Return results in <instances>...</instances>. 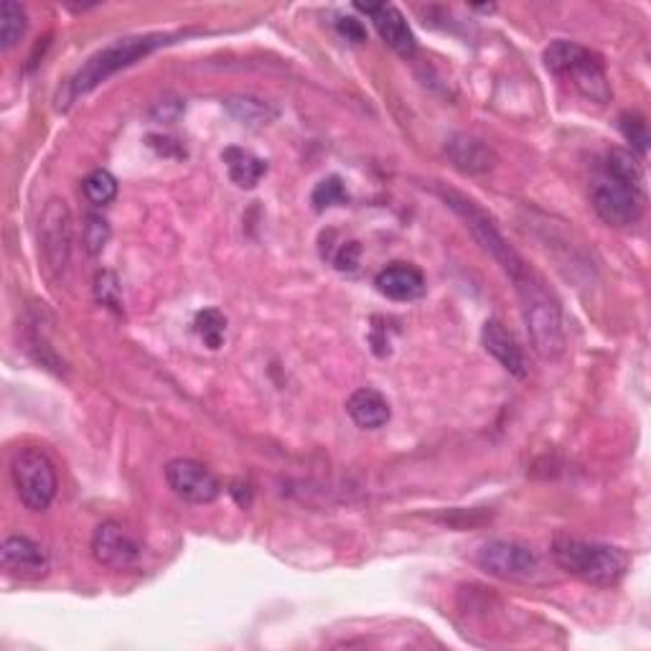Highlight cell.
Wrapping results in <instances>:
<instances>
[{"label": "cell", "mask_w": 651, "mask_h": 651, "mask_svg": "<svg viewBox=\"0 0 651 651\" xmlns=\"http://www.w3.org/2000/svg\"><path fill=\"white\" fill-rule=\"evenodd\" d=\"M443 199H446V204L450 206V209H454L458 217L465 221V227H469L473 237L481 242V247H484L486 253L501 265V270L512 278L522 306H527V303L542 298V295L550 293L547 291L545 280L539 278L537 272L529 268L527 260H524V257L516 253L512 244L501 237L497 225L488 219L486 212L478 209L476 202H471V199L458 194V191H443Z\"/></svg>", "instance_id": "6da1fadb"}, {"label": "cell", "mask_w": 651, "mask_h": 651, "mask_svg": "<svg viewBox=\"0 0 651 651\" xmlns=\"http://www.w3.org/2000/svg\"><path fill=\"white\" fill-rule=\"evenodd\" d=\"M550 552L560 570L596 588L618 586L628 573V554L613 545L588 542L578 537H554Z\"/></svg>", "instance_id": "7a4b0ae2"}, {"label": "cell", "mask_w": 651, "mask_h": 651, "mask_svg": "<svg viewBox=\"0 0 651 651\" xmlns=\"http://www.w3.org/2000/svg\"><path fill=\"white\" fill-rule=\"evenodd\" d=\"M171 41V36L166 34H140V36H125V39H117L107 47H102L100 51L87 59L81 64V69L74 74L72 79V98H81V94H90L94 87H100L102 81L113 77L125 66L140 62V59L153 54L155 49L166 47Z\"/></svg>", "instance_id": "3957f363"}, {"label": "cell", "mask_w": 651, "mask_h": 651, "mask_svg": "<svg viewBox=\"0 0 651 651\" xmlns=\"http://www.w3.org/2000/svg\"><path fill=\"white\" fill-rule=\"evenodd\" d=\"M542 59L547 72H552L560 79L573 81L575 90L586 100L598 102V105H605L611 100V85L609 77H605V66L601 56L593 54L590 49L580 47L575 41L560 39L545 49Z\"/></svg>", "instance_id": "277c9868"}, {"label": "cell", "mask_w": 651, "mask_h": 651, "mask_svg": "<svg viewBox=\"0 0 651 651\" xmlns=\"http://www.w3.org/2000/svg\"><path fill=\"white\" fill-rule=\"evenodd\" d=\"M13 486L21 505L31 512H47L56 497V469L39 448H21L11 463Z\"/></svg>", "instance_id": "5b68a950"}, {"label": "cell", "mask_w": 651, "mask_h": 651, "mask_svg": "<svg viewBox=\"0 0 651 651\" xmlns=\"http://www.w3.org/2000/svg\"><path fill=\"white\" fill-rule=\"evenodd\" d=\"M478 567L492 578L527 583L539 573V558L527 545L514 539H492L476 554Z\"/></svg>", "instance_id": "8992f818"}, {"label": "cell", "mask_w": 651, "mask_h": 651, "mask_svg": "<svg viewBox=\"0 0 651 651\" xmlns=\"http://www.w3.org/2000/svg\"><path fill=\"white\" fill-rule=\"evenodd\" d=\"M166 481L176 497L189 505H212L221 494V484L204 463L191 458H176L166 465Z\"/></svg>", "instance_id": "52a82bcc"}, {"label": "cell", "mask_w": 651, "mask_h": 651, "mask_svg": "<svg viewBox=\"0 0 651 651\" xmlns=\"http://www.w3.org/2000/svg\"><path fill=\"white\" fill-rule=\"evenodd\" d=\"M593 209L605 225L631 227L643 214L641 189L624 187L618 181H598L593 189Z\"/></svg>", "instance_id": "ba28073f"}, {"label": "cell", "mask_w": 651, "mask_h": 651, "mask_svg": "<svg viewBox=\"0 0 651 651\" xmlns=\"http://www.w3.org/2000/svg\"><path fill=\"white\" fill-rule=\"evenodd\" d=\"M39 242L43 260L49 263V268L54 272H62L69 265L72 255V214L59 199L49 202L41 214Z\"/></svg>", "instance_id": "9c48e42d"}, {"label": "cell", "mask_w": 651, "mask_h": 651, "mask_svg": "<svg viewBox=\"0 0 651 651\" xmlns=\"http://www.w3.org/2000/svg\"><path fill=\"white\" fill-rule=\"evenodd\" d=\"M0 565L13 580L34 583L47 578L51 560L39 542L28 537H9L0 547Z\"/></svg>", "instance_id": "30bf717a"}, {"label": "cell", "mask_w": 651, "mask_h": 651, "mask_svg": "<svg viewBox=\"0 0 651 651\" xmlns=\"http://www.w3.org/2000/svg\"><path fill=\"white\" fill-rule=\"evenodd\" d=\"M92 554L102 567L128 570L140 558L138 539L115 522H105L92 535Z\"/></svg>", "instance_id": "8fae6325"}, {"label": "cell", "mask_w": 651, "mask_h": 651, "mask_svg": "<svg viewBox=\"0 0 651 651\" xmlns=\"http://www.w3.org/2000/svg\"><path fill=\"white\" fill-rule=\"evenodd\" d=\"M481 342H484V349L492 354V357L497 359L509 374H514L516 380H524V376L529 374L524 349L514 339L512 331H509L507 326L499 321V318H488V321L484 323Z\"/></svg>", "instance_id": "7c38bea8"}, {"label": "cell", "mask_w": 651, "mask_h": 651, "mask_svg": "<svg viewBox=\"0 0 651 651\" xmlns=\"http://www.w3.org/2000/svg\"><path fill=\"white\" fill-rule=\"evenodd\" d=\"M357 9L365 11L367 16L372 18L376 34L382 36V41L387 43L390 49H395L397 54L405 59L416 54V49H418L416 36H412L405 16L395 9V5L376 3V5H357Z\"/></svg>", "instance_id": "4fadbf2b"}, {"label": "cell", "mask_w": 651, "mask_h": 651, "mask_svg": "<svg viewBox=\"0 0 651 651\" xmlns=\"http://www.w3.org/2000/svg\"><path fill=\"white\" fill-rule=\"evenodd\" d=\"M374 285L384 298L399 301V303L418 301L420 295L425 293L423 272L405 263H395L390 265V268H384L380 276L374 278Z\"/></svg>", "instance_id": "5bb4252c"}, {"label": "cell", "mask_w": 651, "mask_h": 651, "mask_svg": "<svg viewBox=\"0 0 651 651\" xmlns=\"http://www.w3.org/2000/svg\"><path fill=\"white\" fill-rule=\"evenodd\" d=\"M446 153L454 161V166L465 174H486L497 166V155H494L492 148L484 140H476L471 136L450 138Z\"/></svg>", "instance_id": "9a60e30c"}, {"label": "cell", "mask_w": 651, "mask_h": 651, "mask_svg": "<svg viewBox=\"0 0 651 651\" xmlns=\"http://www.w3.org/2000/svg\"><path fill=\"white\" fill-rule=\"evenodd\" d=\"M346 412L349 418L365 431H376V427L390 423V403L384 399L380 392L372 387H361L352 392V397L346 399Z\"/></svg>", "instance_id": "2e32d148"}, {"label": "cell", "mask_w": 651, "mask_h": 651, "mask_svg": "<svg viewBox=\"0 0 651 651\" xmlns=\"http://www.w3.org/2000/svg\"><path fill=\"white\" fill-rule=\"evenodd\" d=\"M221 158L227 163L229 179L240 189H255L263 181V176L268 174V163L250 151H242V148H227Z\"/></svg>", "instance_id": "e0dca14e"}, {"label": "cell", "mask_w": 651, "mask_h": 651, "mask_svg": "<svg viewBox=\"0 0 651 651\" xmlns=\"http://www.w3.org/2000/svg\"><path fill=\"white\" fill-rule=\"evenodd\" d=\"M28 28V18L24 5L13 3V0H5L3 3V13H0V47L3 51H11L16 43L24 39Z\"/></svg>", "instance_id": "ac0fdd59"}, {"label": "cell", "mask_w": 651, "mask_h": 651, "mask_svg": "<svg viewBox=\"0 0 651 651\" xmlns=\"http://www.w3.org/2000/svg\"><path fill=\"white\" fill-rule=\"evenodd\" d=\"M609 174H611L613 181L624 183V187L641 189V181H643L641 163L636 161L628 151H621V148L611 151V155H609Z\"/></svg>", "instance_id": "d6986e66"}, {"label": "cell", "mask_w": 651, "mask_h": 651, "mask_svg": "<svg viewBox=\"0 0 651 651\" xmlns=\"http://www.w3.org/2000/svg\"><path fill=\"white\" fill-rule=\"evenodd\" d=\"M196 334L209 349H219L225 344L227 336V316L217 308H206L202 314H196Z\"/></svg>", "instance_id": "ffe728a7"}, {"label": "cell", "mask_w": 651, "mask_h": 651, "mask_svg": "<svg viewBox=\"0 0 651 651\" xmlns=\"http://www.w3.org/2000/svg\"><path fill=\"white\" fill-rule=\"evenodd\" d=\"M81 189H85V196L90 199L94 206H105L117 196L115 176L105 171V168H100V171H92L90 176H87L85 183H81Z\"/></svg>", "instance_id": "44dd1931"}, {"label": "cell", "mask_w": 651, "mask_h": 651, "mask_svg": "<svg viewBox=\"0 0 651 651\" xmlns=\"http://www.w3.org/2000/svg\"><path fill=\"white\" fill-rule=\"evenodd\" d=\"M310 202L318 212L329 209V206H339L349 202V194H346L344 181L339 179V176H329V179H323L318 187L314 189V196H310Z\"/></svg>", "instance_id": "7402d4cb"}, {"label": "cell", "mask_w": 651, "mask_h": 651, "mask_svg": "<svg viewBox=\"0 0 651 651\" xmlns=\"http://www.w3.org/2000/svg\"><path fill=\"white\" fill-rule=\"evenodd\" d=\"M94 293H98V301L102 306L113 308V310H123V293H120V283H117L115 272H100L94 278Z\"/></svg>", "instance_id": "603a6c76"}, {"label": "cell", "mask_w": 651, "mask_h": 651, "mask_svg": "<svg viewBox=\"0 0 651 651\" xmlns=\"http://www.w3.org/2000/svg\"><path fill=\"white\" fill-rule=\"evenodd\" d=\"M621 130H624L626 140L636 148V151L639 153L647 151L649 132H647V123H643V117H639L636 113H624L621 115Z\"/></svg>", "instance_id": "cb8c5ba5"}, {"label": "cell", "mask_w": 651, "mask_h": 651, "mask_svg": "<svg viewBox=\"0 0 651 651\" xmlns=\"http://www.w3.org/2000/svg\"><path fill=\"white\" fill-rule=\"evenodd\" d=\"M229 110H232V115L242 123L268 120V110H265L263 102L257 100H232L229 102Z\"/></svg>", "instance_id": "d4e9b609"}, {"label": "cell", "mask_w": 651, "mask_h": 651, "mask_svg": "<svg viewBox=\"0 0 651 651\" xmlns=\"http://www.w3.org/2000/svg\"><path fill=\"white\" fill-rule=\"evenodd\" d=\"M110 237V229H107V221L100 219V217H87V225H85V244L87 250H90L92 255H98L102 247H105Z\"/></svg>", "instance_id": "484cf974"}, {"label": "cell", "mask_w": 651, "mask_h": 651, "mask_svg": "<svg viewBox=\"0 0 651 651\" xmlns=\"http://www.w3.org/2000/svg\"><path fill=\"white\" fill-rule=\"evenodd\" d=\"M359 257H361L359 242H342L339 244V253L334 255V265L339 270L354 272L359 268Z\"/></svg>", "instance_id": "4316f807"}, {"label": "cell", "mask_w": 651, "mask_h": 651, "mask_svg": "<svg viewBox=\"0 0 651 651\" xmlns=\"http://www.w3.org/2000/svg\"><path fill=\"white\" fill-rule=\"evenodd\" d=\"M336 28H339V34L346 36V39L354 41V43L367 41V28H365V24H361V21H357V18H352V16L339 18V21H336Z\"/></svg>", "instance_id": "83f0119b"}]
</instances>
